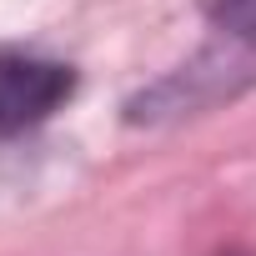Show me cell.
<instances>
[{"instance_id":"6da1fadb","label":"cell","mask_w":256,"mask_h":256,"mask_svg":"<svg viewBox=\"0 0 256 256\" xmlns=\"http://www.w3.org/2000/svg\"><path fill=\"white\" fill-rule=\"evenodd\" d=\"M76 76L50 60L30 56H0V136H16L40 126L60 100H70Z\"/></svg>"},{"instance_id":"7a4b0ae2","label":"cell","mask_w":256,"mask_h":256,"mask_svg":"<svg viewBox=\"0 0 256 256\" xmlns=\"http://www.w3.org/2000/svg\"><path fill=\"white\" fill-rule=\"evenodd\" d=\"M206 10L216 26H226L236 36H256V0H206Z\"/></svg>"}]
</instances>
